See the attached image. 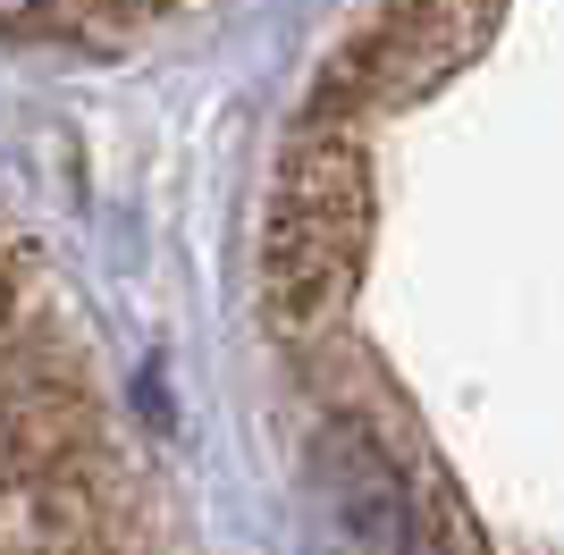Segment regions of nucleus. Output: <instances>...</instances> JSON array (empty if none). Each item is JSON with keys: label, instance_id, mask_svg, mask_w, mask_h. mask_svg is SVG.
I'll use <instances>...</instances> for the list:
<instances>
[{"label": "nucleus", "instance_id": "f257e3e1", "mask_svg": "<svg viewBox=\"0 0 564 555\" xmlns=\"http://www.w3.org/2000/svg\"><path fill=\"white\" fill-rule=\"evenodd\" d=\"M371 244V168H362V135L346 118H321L295 135L270 194V236H261V286L286 328H312L337 312Z\"/></svg>", "mask_w": 564, "mask_h": 555}, {"label": "nucleus", "instance_id": "f03ea898", "mask_svg": "<svg viewBox=\"0 0 564 555\" xmlns=\"http://www.w3.org/2000/svg\"><path fill=\"white\" fill-rule=\"evenodd\" d=\"M497 9L506 0H397L379 18V34L354 51V68L371 76L379 101H413V92L447 85L464 59H480Z\"/></svg>", "mask_w": 564, "mask_h": 555}, {"label": "nucleus", "instance_id": "7ed1b4c3", "mask_svg": "<svg viewBox=\"0 0 564 555\" xmlns=\"http://www.w3.org/2000/svg\"><path fill=\"white\" fill-rule=\"evenodd\" d=\"M312 480H321V505H329V531L346 555H413V497L362 429H329Z\"/></svg>", "mask_w": 564, "mask_h": 555}, {"label": "nucleus", "instance_id": "20e7f679", "mask_svg": "<svg viewBox=\"0 0 564 555\" xmlns=\"http://www.w3.org/2000/svg\"><path fill=\"white\" fill-rule=\"evenodd\" d=\"M127 9H152V0H127Z\"/></svg>", "mask_w": 564, "mask_h": 555}]
</instances>
